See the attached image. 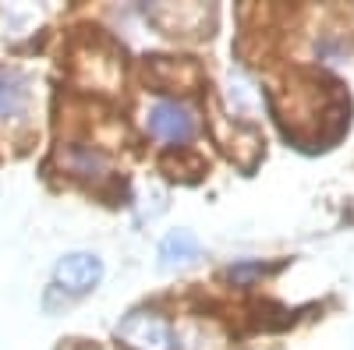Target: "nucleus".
<instances>
[{"mask_svg": "<svg viewBox=\"0 0 354 350\" xmlns=\"http://www.w3.org/2000/svg\"><path fill=\"white\" fill-rule=\"evenodd\" d=\"M195 258H198V241H195V233L174 230V233H167V237H163V244H160V262H163L167 269L188 266V262H195Z\"/></svg>", "mask_w": 354, "mask_h": 350, "instance_id": "obj_5", "label": "nucleus"}, {"mask_svg": "<svg viewBox=\"0 0 354 350\" xmlns=\"http://www.w3.org/2000/svg\"><path fill=\"white\" fill-rule=\"evenodd\" d=\"M25 106H28V81L11 68H0V124L21 117Z\"/></svg>", "mask_w": 354, "mask_h": 350, "instance_id": "obj_4", "label": "nucleus"}, {"mask_svg": "<svg viewBox=\"0 0 354 350\" xmlns=\"http://www.w3.org/2000/svg\"><path fill=\"white\" fill-rule=\"evenodd\" d=\"M145 131L160 142L185 145L195 135V113L177 99H160V103L149 106V113H145Z\"/></svg>", "mask_w": 354, "mask_h": 350, "instance_id": "obj_1", "label": "nucleus"}, {"mask_svg": "<svg viewBox=\"0 0 354 350\" xmlns=\"http://www.w3.org/2000/svg\"><path fill=\"white\" fill-rule=\"evenodd\" d=\"M117 340L131 350H170L174 336L170 326L156 311H131L121 326H117Z\"/></svg>", "mask_w": 354, "mask_h": 350, "instance_id": "obj_2", "label": "nucleus"}, {"mask_svg": "<svg viewBox=\"0 0 354 350\" xmlns=\"http://www.w3.org/2000/svg\"><path fill=\"white\" fill-rule=\"evenodd\" d=\"M53 276H57V286L78 298V294H88V290L103 280V262L93 251H71L57 262Z\"/></svg>", "mask_w": 354, "mask_h": 350, "instance_id": "obj_3", "label": "nucleus"}, {"mask_svg": "<svg viewBox=\"0 0 354 350\" xmlns=\"http://www.w3.org/2000/svg\"><path fill=\"white\" fill-rule=\"evenodd\" d=\"M71 166H75V173H100L103 170V156L93 153V149H75Z\"/></svg>", "mask_w": 354, "mask_h": 350, "instance_id": "obj_6", "label": "nucleus"}]
</instances>
